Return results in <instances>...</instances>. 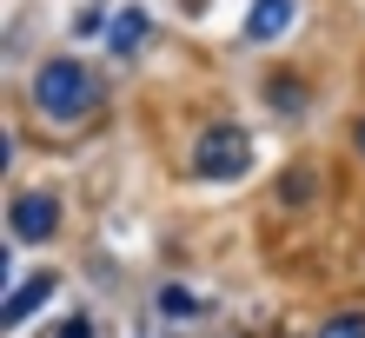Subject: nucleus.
<instances>
[{"label": "nucleus", "instance_id": "obj_1", "mask_svg": "<svg viewBox=\"0 0 365 338\" xmlns=\"http://www.w3.org/2000/svg\"><path fill=\"white\" fill-rule=\"evenodd\" d=\"M27 107H34L40 126L73 133V126H87V120L106 107V80H100L93 60H80V53H47V60L27 73Z\"/></svg>", "mask_w": 365, "mask_h": 338}, {"label": "nucleus", "instance_id": "obj_7", "mask_svg": "<svg viewBox=\"0 0 365 338\" xmlns=\"http://www.w3.org/2000/svg\"><path fill=\"white\" fill-rule=\"evenodd\" d=\"M266 107L279 113V120H299V113H306L312 107V93H306V80H299V73H266Z\"/></svg>", "mask_w": 365, "mask_h": 338}, {"label": "nucleus", "instance_id": "obj_3", "mask_svg": "<svg viewBox=\"0 0 365 338\" xmlns=\"http://www.w3.org/2000/svg\"><path fill=\"white\" fill-rule=\"evenodd\" d=\"M60 226H67V206H60V193H47V186L7 199V239L14 245H53Z\"/></svg>", "mask_w": 365, "mask_h": 338}, {"label": "nucleus", "instance_id": "obj_9", "mask_svg": "<svg viewBox=\"0 0 365 338\" xmlns=\"http://www.w3.org/2000/svg\"><path fill=\"white\" fill-rule=\"evenodd\" d=\"M312 193H319V173H312V166H286L279 186H272V199L292 206V213H299V206H312Z\"/></svg>", "mask_w": 365, "mask_h": 338}, {"label": "nucleus", "instance_id": "obj_6", "mask_svg": "<svg viewBox=\"0 0 365 338\" xmlns=\"http://www.w3.org/2000/svg\"><path fill=\"white\" fill-rule=\"evenodd\" d=\"M146 33H153L146 7H120L113 20H106V53H113V60H133V53L146 47Z\"/></svg>", "mask_w": 365, "mask_h": 338}, {"label": "nucleus", "instance_id": "obj_4", "mask_svg": "<svg viewBox=\"0 0 365 338\" xmlns=\"http://www.w3.org/2000/svg\"><path fill=\"white\" fill-rule=\"evenodd\" d=\"M292 20H299V0H252L240 40H246V47H272V40L292 33Z\"/></svg>", "mask_w": 365, "mask_h": 338}, {"label": "nucleus", "instance_id": "obj_2", "mask_svg": "<svg viewBox=\"0 0 365 338\" xmlns=\"http://www.w3.org/2000/svg\"><path fill=\"white\" fill-rule=\"evenodd\" d=\"M186 173L200 179V186H232V179H246V173H252V133H246L240 120L200 126V139L186 146Z\"/></svg>", "mask_w": 365, "mask_h": 338}, {"label": "nucleus", "instance_id": "obj_11", "mask_svg": "<svg viewBox=\"0 0 365 338\" xmlns=\"http://www.w3.org/2000/svg\"><path fill=\"white\" fill-rule=\"evenodd\" d=\"M53 338H93V319H87V312H67V319L53 325Z\"/></svg>", "mask_w": 365, "mask_h": 338}, {"label": "nucleus", "instance_id": "obj_5", "mask_svg": "<svg viewBox=\"0 0 365 338\" xmlns=\"http://www.w3.org/2000/svg\"><path fill=\"white\" fill-rule=\"evenodd\" d=\"M53 292H60V279H53V272H34V279L7 285V305H0V325H7V332H20V325H27L34 312H40V305L53 299Z\"/></svg>", "mask_w": 365, "mask_h": 338}, {"label": "nucleus", "instance_id": "obj_8", "mask_svg": "<svg viewBox=\"0 0 365 338\" xmlns=\"http://www.w3.org/2000/svg\"><path fill=\"white\" fill-rule=\"evenodd\" d=\"M153 312H160V319H173V325H192L206 305H200V292H192V285H173V279H166L153 292Z\"/></svg>", "mask_w": 365, "mask_h": 338}, {"label": "nucleus", "instance_id": "obj_10", "mask_svg": "<svg viewBox=\"0 0 365 338\" xmlns=\"http://www.w3.org/2000/svg\"><path fill=\"white\" fill-rule=\"evenodd\" d=\"M312 338H365V305H339V312H326Z\"/></svg>", "mask_w": 365, "mask_h": 338}, {"label": "nucleus", "instance_id": "obj_12", "mask_svg": "<svg viewBox=\"0 0 365 338\" xmlns=\"http://www.w3.org/2000/svg\"><path fill=\"white\" fill-rule=\"evenodd\" d=\"M346 146H352V159H359V166H365V113H359V120H352V126H346Z\"/></svg>", "mask_w": 365, "mask_h": 338}]
</instances>
